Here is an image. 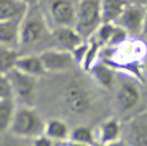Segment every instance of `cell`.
<instances>
[{
  "mask_svg": "<svg viewBox=\"0 0 147 146\" xmlns=\"http://www.w3.org/2000/svg\"><path fill=\"white\" fill-rule=\"evenodd\" d=\"M47 39H53V35L52 33H49L44 18L37 9L30 8L29 6L21 23L19 47H34Z\"/></svg>",
  "mask_w": 147,
  "mask_h": 146,
  "instance_id": "cell-1",
  "label": "cell"
},
{
  "mask_svg": "<svg viewBox=\"0 0 147 146\" xmlns=\"http://www.w3.org/2000/svg\"><path fill=\"white\" fill-rule=\"evenodd\" d=\"M102 23L101 0H79L76 6L75 28L85 40L92 36Z\"/></svg>",
  "mask_w": 147,
  "mask_h": 146,
  "instance_id": "cell-2",
  "label": "cell"
},
{
  "mask_svg": "<svg viewBox=\"0 0 147 146\" xmlns=\"http://www.w3.org/2000/svg\"><path fill=\"white\" fill-rule=\"evenodd\" d=\"M45 123L34 109L29 105H22L16 109L10 133L19 137H37L44 133Z\"/></svg>",
  "mask_w": 147,
  "mask_h": 146,
  "instance_id": "cell-3",
  "label": "cell"
},
{
  "mask_svg": "<svg viewBox=\"0 0 147 146\" xmlns=\"http://www.w3.org/2000/svg\"><path fill=\"white\" fill-rule=\"evenodd\" d=\"M46 72L58 73L70 69L76 63L74 54L66 49H46L40 53Z\"/></svg>",
  "mask_w": 147,
  "mask_h": 146,
  "instance_id": "cell-4",
  "label": "cell"
},
{
  "mask_svg": "<svg viewBox=\"0 0 147 146\" xmlns=\"http://www.w3.org/2000/svg\"><path fill=\"white\" fill-rule=\"evenodd\" d=\"M146 14V8L138 5H126L115 24L126 31L127 34H141L143 33Z\"/></svg>",
  "mask_w": 147,
  "mask_h": 146,
  "instance_id": "cell-5",
  "label": "cell"
},
{
  "mask_svg": "<svg viewBox=\"0 0 147 146\" xmlns=\"http://www.w3.org/2000/svg\"><path fill=\"white\" fill-rule=\"evenodd\" d=\"M7 76L11 84L13 98L19 99L22 102H29L34 93L35 77L22 73L17 68L10 70Z\"/></svg>",
  "mask_w": 147,
  "mask_h": 146,
  "instance_id": "cell-6",
  "label": "cell"
},
{
  "mask_svg": "<svg viewBox=\"0 0 147 146\" xmlns=\"http://www.w3.org/2000/svg\"><path fill=\"white\" fill-rule=\"evenodd\" d=\"M52 35L53 41H55L61 49L69 52H73L85 41V39L73 25H58L57 29L52 32Z\"/></svg>",
  "mask_w": 147,
  "mask_h": 146,
  "instance_id": "cell-7",
  "label": "cell"
},
{
  "mask_svg": "<svg viewBox=\"0 0 147 146\" xmlns=\"http://www.w3.org/2000/svg\"><path fill=\"white\" fill-rule=\"evenodd\" d=\"M51 14L58 25H73L76 18V7L69 0H54L51 5Z\"/></svg>",
  "mask_w": 147,
  "mask_h": 146,
  "instance_id": "cell-8",
  "label": "cell"
},
{
  "mask_svg": "<svg viewBox=\"0 0 147 146\" xmlns=\"http://www.w3.org/2000/svg\"><path fill=\"white\" fill-rule=\"evenodd\" d=\"M22 18L0 21V43L11 47H19Z\"/></svg>",
  "mask_w": 147,
  "mask_h": 146,
  "instance_id": "cell-9",
  "label": "cell"
},
{
  "mask_svg": "<svg viewBox=\"0 0 147 146\" xmlns=\"http://www.w3.org/2000/svg\"><path fill=\"white\" fill-rule=\"evenodd\" d=\"M65 103L74 113H84L89 107V98L81 87L74 84L66 89Z\"/></svg>",
  "mask_w": 147,
  "mask_h": 146,
  "instance_id": "cell-10",
  "label": "cell"
},
{
  "mask_svg": "<svg viewBox=\"0 0 147 146\" xmlns=\"http://www.w3.org/2000/svg\"><path fill=\"white\" fill-rule=\"evenodd\" d=\"M140 99L141 93L134 84L125 81L119 87L117 92V103L119 109L122 111L133 109L140 102Z\"/></svg>",
  "mask_w": 147,
  "mask_h": 146,
  "instance_id": "cell-11",
  "label": "cell"
},
{
  "mask_svg": "<svg viewBox=\"0 0 147 146\" xmlns=\"http://www.w3.org/2000/svg\"><path fill=\"white\" fill-rule=\"evenodd\" d=\"M16 68L20 72L33 77H37L46 73L40 55L34 54L20 55L16 64Z\"/></svg>",
  "mask_w": 147,
  "mask_h": 146,
  "instance_id": "cell-12",
  "label": "cell"
},
{
  "mask_svg": "<svg viewBox=\"0 0 147 146\" xmlns=\"http://www.w3.org/2000/svg\"><path fill=\"white\" fill-rule=\"evenodd\" d=\"M29 6L22 0H0V21L24 17Z\"/></svg>",
  "mask_w": 147,
  "mask_h": 146,
  "instance_id": "cell-13",
  "label": "cell"
},
{
  "mask_svg": "<svg viewBox=\"0 0 147 146\" xmlns=\"http://www.w3.org/2000/svg\"><path fill=\"white\" fill-rule=\"evenodd\" d=\"M126 5V0H101L102 23H115Z\"/></svg>",
  "mask_w": 147,
  "mask_h": 146,
  "instance_id": "cell-14",
  "label": "cell"
},
{
  "mask_svg": "<svg viewBox=\"0 0 147 146\" xmlns=\"http://www.w3.org/2000/svg\"><path fill=\"white\" fill-rule=\"evenodd\" d=\"M43 134L56 143L59 141L69 140L70 130L64 121L59 119H51L47 122H45Z\"/></svg>",
  "mask_w": 147,
  "mask_h": 146,
  "instance_id": "cell-15",
  "label": "cell"
},
{
  "mask_svg": "<svg viewBox=\"0 0 147 146\" xmlns=\"http://www.w3.org/2000/svg\"><path fill=\"white\" fill-rule=\"evenodd\" d=\"M120 136H121V126L117 120L110 119L101 124L99 139L102 144H113L120 139Z\"/></svg>",
  "mask_w": 147,
  "mask_h": 146,
  "instance_id": "cell-16",
  "label": "cell"
},
{
  "mask_svg": "<svg viewBox=\"0 0 147 146\" xmlns=\"http://www.w3.org/2000/svg\"><path fill=\"white\" fill-rule=\"evenodd\" d=\"M19 52L16 47H11L0 43V74H8L13 68L18 61Z\"/></svg>",
  "mask_w": 147,
  "mask_h": 146,
  "instance_id": "cell-17",
  "label": "cell"
},
{
  "mask_svg": "<svg viewBox=\"0 0 147 146\" xmlns=\"http://www.w3.org/2000/svg\"><path fill=\"white\" fill-rule=\"evenodd\" d=\"M14 98H7L0 100V132L9 130L16 112Z\"/></svg>",
  "mask_w": 147,
  "mask_h": 146,
  "instance_id": "cell-18",
  "label": "cell"
},
{
  "mask_svg": "<svg viewBox=\"0 0 147 146\" xmlns=\"http://www.w3.org/2000/svg\"><path fill=\"white\" fill-rule=\"evenodd\" d=\"M69 141L73 144H79V145H90L94 143V137L92 132L87 126H76L70 131L69 134Z\"/></svg>",
  "mask_w": 147,
  "mask_h": 146,
  "instance_id": "cell-19",
  "label": "cell"
},
{
  "mask_svg": "<svg viewBox=\"0 0 147 146\" xmlns=\"http://www.w3.org/2000/svg\"><path fill=\"white\" fill-rule=\"evenodd\" d=\"M129 144L133 145H147V123L134 121L129 130Z\"/></svg>",
  "mask_w": 147,
  "mask_h": 146,
  "instance_id": "cell-20",
  "label": "cell"
},
{
  "mask_svg": "<svg viewBox=\"0 0 147 146\" xmlns=\"http://www.w3.org/2000/svg\"><path fill=\"white\" fill-rule=\"evenodd\" d=\"M93 74V77L98 80L99 84L109 88L112 86L113 82V73L108 66H105L103 64L100 65H93L90 69Z\"/></svg>",
  "mask_w": 147,
  "mask_h": 146,
  "instance_id": "cell-21",
  "label": "cell"
},
{
  "mask_svg": "<svg viewBox=\"0 0 147 146\" xmlns=\"http://www.w3.org/2000/svg\"><path fill=\"white\" fill-rule=\"evenodd\" d=\"M99 44L97 41L92 42L89 44L88 46V49H87V53L85 55V58L81 63V65L85 67L86 69H91V67L94 65V61L98 56V52H99Z\"/></svg>",
  "mask_w": 147,
  "mask_h": 146,
  "instance_id": "cell-22",
  "label": "cell"
},
{
  "mask_svg": "<svg viewBox=\"0 0 147 146\" xmlns=\"http://www.w3.org/2000/svg\"><path fill=\"white\" fill-rule=\"evenodd\" d=\"M7 98H13L11 84L6 74H0V100Z\"/></svg>",
  "mask_w": 147,
  "mask_h": 146,
  "instance_id": "cell-23",
  "label": "cell"
},
{
  "mask_svg": "<svg viewBox=\"0 0 147 146\" xmlns=\"http://www.w3.org/2000/svg\"><path fill=\"white\" fill-rule=\"evenodd\" d=\"M143 34L147 35V14L145 18V22H144V28H143Z\"/></svg>",
  "mask_w": 147,
  "mask_h": 146,
  "instance_id": "cell-24",
  "label": "cell"
},
{
  "mask_svg": "<svg viewBox=\"0 0 147 146\" xmlns=\"http://www.w3.org/2000/svg\"><path fill=\"white\" fill-rule=\"evenodd\" d=\"M22 1H24V2H26V3H29V5H30L33 0H22Z\"/></svg>",
  "mask_w": 147,
  "mask_h": 146,
  "instance_id": "cell-25",
  "label": "cell"
},
{
  "mask_svg": "<svg viewBox=\"0 0 147 146\" xmlns=\"http://www.w3.org/2000/svg\"><path fill=\"white\" fill-rule=\"evenodd\" d=\"M146 10H147V3H146Z\"/></svg>",
  "mask_w": 147,
  "mask_h": 146,
  "instance_id": "cell-26",
  "label": "cell"
}]
</instances>
